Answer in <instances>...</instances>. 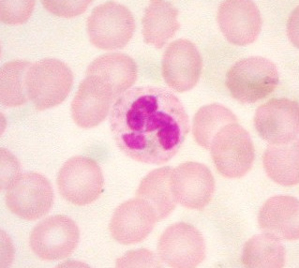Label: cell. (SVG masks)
I'll return each instance as SVG.
<instances>
[{
  "label": "cell",
  "instance_id": "1",
  "mask_svg": "<svg viewBox=\"0 0 299 268\" xmlns=\"http://www.w3.org/2000/svg\"><path fill=\"white\" fill-rule=\"evenodd\" d=\"M110 120L113 136L120 149L149 160L174 155L190 128L178 98L168 90L156 86L136 87L126 91L115 101Z\"/></svg>",
  "mask_w": 299,
  "mask_h": 268
},
{
  "label": "cell",
  "instance_id": "10",
  "mask_svg": "<svg viewBox=\"0 0 299 268\" xmlns=\"http://www.w3.org/2000/svg\"><path fill=\"white\" fill-rule=\"evenodd\" d=\"M217 19L223 35L231 43L245 46L256 40L262 19L257 5L250 0H226L220 4Z\"/></svg>",
  "mask_w": 299,
  "mask_h": 268
},
{
  "label": "cell",
  "instance_id": "23",
  "mask_svg": "<svg viewBox=\"0 0 299 268\" xmlns=\"http://www.w3.org/2000/svg\"><path fill=\"white\" fill-rule=\"evenodd\" d=\"M20 166L16 158L6 150H1V187L7 189L20 175Z\"/></svg>",
  "mask_w": 299,
  "mask_h": 268
},
{
  "label": "cell",
  "instance_id": "14",
  "mask_svg": "<svg viewBox=\"0 0 299 268\" xmlns=\"http://www.w3.org/2000/svg\"><path fill=\"white\" fill-rule=\"evenodd\" d=\"M180 201L188 208L200 209L211 200L215 183L212 173L202 163L187 162L178 167Z\"/></svg>",
  "mask_w": 299,
  "mask_h": 268
},
{
  "label": "cell",
  "instance_id": "5",
  "mask_svg": "<svg viewBox=\"0 0 299 268\" xmlns=\"http://www.w3.org/2000/svg\"><path fill=\"white\" fill-rule=\"evenodd\" d=\"M86 27L94 46L102 50H113L127 45L135 25L133 15L127 7L109 1L93 9L87 20Z\"/></svg>",
  "mask_w": 299,
  "mask_h": 268
},
{
  "label": "cell",
  "instance_id": "20",
  "mask_svg": "<svg viewBox=\"0 0 299 268\" xmlns=\"http://www.w3.org/2000/svg\"><path fill=\"white\" fill-rule=\"evenodd\" d=\"M174 248L176 264L180 267H195L202 262L205 254L203 238L199 232L190 225H178Z\"/></svg>",
  "mask_w": 299,
  "mask_h": 268
},
{
  "label": "cell",
  "instance_id": "12",
  "mask_svg": "<svg viewBox=\"0 0 299 268\" xmlns=\"http://www.w3.org/2000/svg\"><path fill=\"white\" fill-rule=\"evenodd\" d=\"M202 64L195 46L187 39H178L171 43L165 51L162 61L163 75L174 90L185 92L197 84Z\"/></svg>",
  "mask_w": 299,
  "mask_h": 268
},
{
  "label": "cell",
  "instance_id": "18",
  "mask_svg": "<svg viewBox=\"0 0 299 268\" xmlns=\"http://www.w3.org/2000/svg\"><path fill=\"white\" fill-rule=\"evenodd\" d=\"M285 253L278 240L265 235L254 236L246 242L242 262L250 268H281L285 264Z\"/></svg>",
  "mask_w": 299,
  "mask_h": 268
},
{
  "label": "cell",
  "instance_id": "4",
  "mask_svg": "<svg viewBox=\"0 0 299 268\" xmlns=\"http://www.w3.org/2000/svg\"><path fill=\"white\" fill-rule=\"evenodd\" d=\"M73 80L71 69L60 60L46 58L32 63L26 79L29 100L39 111L56 106L68 96Z\"/></svg>",
  "mask_w": 299,
  "mask_h": 268
},
{
  "label": "cell",
  "instance_id": "3",
  "mask_svg": "<svg viewBox=\"0 0 299 268\" xmlns=\"http://www.w3.org/2000/svg\"><path fill=\"white\" fill-rule=\"evenodd\" d=\"M278 81L277 69L272 62L262 57L252 56L238 61L229 69L225 84L234 99L251 103L271 94Z\"/></svg>",
  "mask_w": 299,
  "mask_h": 268
},
{
  "label": "cell",
  "instance_id": "11",
  "mask_svg": "<svg viewBox=\"0 0 299 268\" xmlns=\"http://www.w3.org/2000/svg\"><path fill=\"white\" fill-rule=\"evenodd\" d=\"M298 116L296 102L274 98L258 108L255 116V125L259 134L269 142L287 144L298 134Z\"/></svg>",
  "mask_w": 299,
  "mask_h": 268
},
{
  "label": "cell",
  "instance_id": "7",
  "mask_svg": "<svg viewBox=\"0 0 299 268\" xmlns=\"http://www.w3.org/2000/svg\"><path fill=\"white\" fill-rule=\"evenodd\" d=\"M7 189V207L23 220H38L47 214L53 206L54 195L51 184L39 173L20 175Z\"/></svg>",
  "mask_w": 299,
  "mask_h": 268
},
{
  "label": "cell",
  "instance_id": "21",
  "mask_svg": "<svg viewBox=\"0 0 299 268\" xmlns=\"http://www.w3.org/2000/svg\"><path fill=\"white\" fill-rule=\"evenodd\" d=\"M35 4L34 0L1 1L0 20L9 25L22 24L30 17Z\"/></svg>",
  "mask_w": 299,
  "mask_h": 268
},
{
  "label": "cell",
  "instance_id": "16",
  "mask_svg": "<svg viewBox=\"0 0 299 268\" xmlns=\"http://www.w3.org/2000/svg\"><path fill=\"white\" fill-rule=\"evenodd\" d=\"M265 170L268 176L282 186H292L299 182V152L296 147H274L265 152Z\"/></svg>",
  "mask_w": 299,
  "mask_h": 268
},
{
  "label": "cell",
  "instance_id": "15",
  "mask_svg": "<svg viewBox=\"0 0 299 268\" xmlns=\"http://www.w3.org/2000/svg\"><path fill=\"white\" fill-rule=\"evenodd\" d=\"M178 12L171 3L151 0L142 19L145 42L160 48L175 34L180 27Z\"/></svg>",
  "mask_w": 299,
  "mask_h": 268
},
{
  "label": "cell",
  "instance_id": "19",
  "mask_svg": "<svg viewBox=\"0 0 299 268\" xmlns=\"http://www.w3.org/2000/svg\"><path fill=\"white\" fill-rule=\"evenodd\" d=\"M237 120L233 113L225 106L212 104L201 107L193 119V133L200 146L209 149L217 133L227 124Z\"/></svg>",
  "mask_w": 299,
  "mask_h": 268
},
{
  "label": "cell",
  "instance_id": "9",
  "mask_svg": "<svg viewBox=\"0 0 299 268\" xmlns=\"http://www.w3.org/2000/svg\"><path fill=\"white\" fill-rule=\"evenodd\" d=\"M77 225L69 217L56 215L46 218L31 232L29 244L39 257L46 261L63 260L70 256L79 242Z\"/></svg>",
  "mask_w": 299,
  "mask_h": 268
},
{
  "label": "cell",
  "instance_id": "22",
  "mask_svg": "<svg viewBox=\"0 0 299 268\" xmlns=\"http://www.w3.org/2000/svg\"><path fill=\"white\" fill-rule=\"evenodd\" d=\"M91 1L42 0L44 7L53 14L60 17L71 18L86 10Z\"/></svg>",
  "mask_w": 299,
  "mask_h": 268
},
{
  "label": "cell",
  "instance_id": "2",
  "mask_svg": "<svg viewBox=\"0 0 299 268\" xmlns=\"http://www.w3.org/2000/svg\"><path fill=\"white\" fill-rule=\"evenodd\" d=\"M133 83L126 61L114 53L104 54L88 66L72 102L88 114L107 115L112 104Z\"/></svg>",
  "mask_w": 299,
  "mask_h": 268
},
{
  "label": "cell",
  "instance_id": "17",
  "mask_svg": "<svg viewBox=\"0 0 299 268\" xmlns=\"http://www.w3.org/2000/svg\"><path fill=\"white\" fill-rule=\"evenodd\" d=\"M24 60L7 62L0 71V100L9 107L23 105L29 100L26 78L27 71L32 64Z\"/></svg>",
  "mask_w": 299,
  "mask_h": 268
},
{
  "label": "cell",
  "instance_id": "13",
  "mask_svg": "<svg viewBox=\"0 0 299 268\" xmlns=\"http://www.w3.org/2000/svg\"><path fill=\"white\" fill-rule=\"evenodd\" d=\"M258 220L268 236L277 240H296L299 237L298 200L289 195L271 197L260 208Z\"/></svg>",
  "mask_w": 299,
  "mask_h": 268
},
{
  "label": "cell",
  "instance_id": "6",
  "mask_svg": "<svg viewBox=\"0 0 299 268\" xmlns=\"http://www.w3.org/2000/svg\"><path fill=\"white\" fill-rule=\"evenodd\" d=\"M57 183L64 199L74 205L84 206L99 197L103 192L104 179L100 168L94 160L76 156L62 166Z\"/></svg>",
  "mask_w": 299,
  "mask_h": 268
},
{
  "label": "cell",
  "instance_id": "8",
  "mask_svg": "<svg viewBox=\"0 0 299 268\" xmlns=\"http://www.w3.org/2000/svg\"><path fill=\"white\" fill-rule=\"evenodd\" d=\"M213 162L218 171L230 178H238L251 170L254 151L247 134L240 126H226L215 136L210 144Z\"/></svg>",
  "mask_w": 299,
  "mask_h": 268
}]
</instances>
